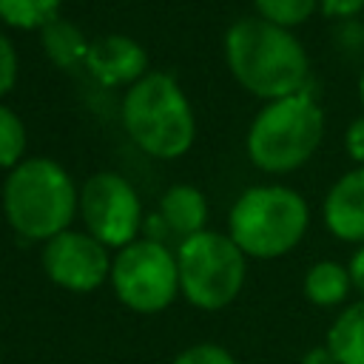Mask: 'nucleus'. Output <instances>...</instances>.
<instances>
[{"instance_id":"nucleus-23","label":"nucleus","mask_w":364,"mask_h":364,"mask_svg":"<svg viewBox=\"0 0 364 364\" xmlns=\"http://www.w3.org/2000/svg\"><path fill=\"white\" fill-rule=\"evenodd\" d=\"M350 279H353V290H358L364 296V245H355L350 262H347Z\"/></svg>"},{"instance_id":"nucleus-7","label":"nucleus","mask_w":364,"mask_h":364,"mask_svg":"<svg viewBox=\"0 0 364 364\" xmlns=\"http://www.w3.org/2000/svg\"><path fill=\"white\" fill-rule=\"evenodd\" d=\"M108 284L117 301L131 313H162L179 296L176 250H171L162 239L139 236L114 253Z\"/></svg>"},{"instance_id":"nucleus-19","label":"nucleus","mask_w":364,"mask_h":364,"mask_svg":"<svg viewBox=\"0 0 364 364\" xmlns=\"http://www.w3.org/2000/svg\"><path fill=\"white\" fill-rule=\"evenodd\" d=\"M171 364H239V361L228 347L213 344V341H199V344L179 350L171 358Z\"/></svg>"},{"instance_id":"nucleus-16","label":"nucleus","mask_w":364,"mask_h":364,"mask_svg":"<svg viewBox=\"0 0 364 364\" xmlns=\"http://www.w3.org/2000/svg\"><path fill=\"white\" fill-rule=\"evenodd\" d=\"M63 0H0V23L17 31H40L60 17Z\"/></svg>"},{"instance_id":"nucleus-24","label":"nucleus","mask_w":364,"mask_h":364,"mask_svg":"<svg viewBox=\"0 0 364 364\" xmlns=\"http://www.w3.org/2000/svg\"><path fill=\"white\" fill-rule=\"evenodd\" d=\"M299 364H336V358H333V355H330V350L321 344V347H313L310 353H304Z\"/></svg>"},{"instance_id":"nucleus-15","label":"nucleus","mask_w":364,"mask_h":364,"mask_svg":"<svg viewBox=\"0 0 364 364\" xmlns=\"http://www.w3.org/2000/svg\"><path fill=\"white\" fill-rule=\"evenodd\" d=\"M40 43H43L46 57H48L54 65H60V68H74V65H82L91 40H88V37L82 34V28L74 26L71 20L54 17L48 26L40 28Z\"/></svg>"},{"instance_id":"nucleus-13","label":"nucleus","mask_w":364,"mask_h":364,"mask_svg":"<svg viewBox=\"0 0 364 364\" xmlns=\"http://www.w3.org/2000/svg\"><path fill=\"white\" fill-rule=\"evenodd\" d=\"M324 347L336 364H364V296L336 313Z\"/></svg>"},{"instance_id":"nucleus-10","label":"nucleus","mask_w":364,"mask_h":364,"mask_svg":"<svg viewBox=\"0 0 364 364\" xmlns=\"http://www.w3.org/2000/svg\"><path fill=\"white\" fill-rule=\"evenodd\" d=\"M82 68L108 88H128L139 77H145L148 68V51L139 40L128 34H102L88 43Z\"/></svg>"},{"instance_id":"nucleus-1","label":"nucleus","mask_w":364,"mask_h":364,"mask_svg":"<svg viewBox=\"0 0 364 364\" xmlns=\"http://www.w3.org/2000/svg\"><path fill=\"white\" fill-rule=\"evenodd\" d=\"M225 63L230 77L262 102L307 91L310 54L304 43L293 28L267 23L256 14L228 26Z\"/></svg>"},{"instance_id":"nucleus-22","label":"nucleus","mask_w":364,"mask_h":364,"mask_svg":"<svg viewBox=\"0 0 364 364\" xmlns=\"http://www.w3.org/2000/svg\"><path fill=\"white\" fill-rule=\"evenodd\" d=\"M318 11L333 20H355L364 11V0H318Z\"/></svg>"},{"instance_id":"nucleus-17","label":"nucleus","mask_w":364,"mask_h":364,"mask_svg":"<svg viewBox=\"0 0 364 364\" xmlns=\"http://www.w3.org/2000/svg\"><path fill=\"white\" fill-rule=\"evenodd\" d=\"M26 148H28L26 122L14 108H9L0 100V171L9 173L14 165H20L26 159Z\"/></svg>"},{"instance_id":"nucleus-6","label":"nucleus","mask_w":364,"mask_h":364,"mask_svg":"<svg viewBox=\"0 0 364 364\" xmlns=\"http://www.w3.org/2000/svg\"><path fill=\"white\" fill-rule=\"evenodd\" d=\"M179 293L205 313L233 304L247 279V256L219 230H199L176 245Z\"/></svg>"},{"instance_id":"nucleus-12","label":"nucleus","mask_w":364,"mask_h":364,"mask_svg":"<svg viewBox=\"0 0 364 364\" xmlns=\"http://www.w3.org/2000/svg\"><path fill=\"white\" fill-rule=\"evenodd\" d=\"M154 219L159 222L162 233H173L182 242L199 230H208V199L196 185L176 182L159 196Z\"/></svg>"},{"instance_id":"nucleus-8","label":"nucleus","mask_w":364,"mask_h":364,"mask_svg":"<svg viewBox=\"0 0 364 364\" xmlns=\"http://www.w3.org/2000/svg\"><path fill=\"white\" fill-rule=\"evenodd\" d=\"M82 230H88L108 250H119L139 239L145 225L142 199L136 188L117 171H97L80 185V210Z\"/></svg>"},{"instance_id":"nucleus-25","label":"nucleus","mask_w":364,"mask_h":364,"mask_svg":"<svg viewBox=\"0 0 364 364\" xmlns=\"http://www.w3.org/2000/svg\"><path fill=\"white\" fill-rule=\"evenodd\" d=\"M355 91H358V102H361V108H364V68H361V74H358V82H355Z\"/></svg>"},{"instance_id":"nucleus-2","label":"nucleus","mask_w":364,"mask_h":364,"mask_svg":"<svg viewBox=\"0 0 364 364\" xmlns=\"http://www.w3.org/2000/svg\"><path fill=\"white\" fill-rule=\"evenodd\" d=\"M0 205L9 228L20 239L48 242L77 219L80 188L57 159L26 156L6 173Z\"/></svg>"},{"instance_id":"nucleus-5","label":"nucleus","mask_w":364,"mask_h":364,"mask_svg":"<svg viewBox=\"0 0 364 364\" xmlns=\"http://www.w3.org/2000/svg\"><path fill=\"white\" fill-rule=\"evenodd\" d=\"M310 230L307 199L282 182L245 188L228 210V236L247 259H282L301 245Z\"/></svg>"},{"instance_id":"nucleus-9","label":"nucleus","mask_w":364,"mask_h":364,"mask_svg":"<svg viewBox=\"0 0 364 364\" xmlns=\"http://www.w3.org/2000/svg\"><path fill=\"white\" fill-rule=\"evenodd\" d=\"M111 250L97 242L88 230L68 228L54 239L43 242L40 264L51 284L68 293H94L111 276Z\"/></svg>"},{"instance_id":"nucleus-3","label":"nucleus","mask_w":364,"mask_h":364,"mask_svg":"<svg viewBox=\"0 0 364 364\" xmlns=\"http://www.w3.org/2000/svg\"><path fill=\"white\" fill-rule=\"evenodd\" d=\"M119 117L128 139L151 159H179L196 142L193 105L179 80L168 71L151 68L145 77L128 85Z\"/></svg>"},{"instance_id":"nucleus-20","label":"nucleus","mask_w":364,"mask_h":364,"mask_svg":"<svg viewBox=\"0 0 364 364\" xmlns=\"http://www.w3.org/2000/svg\"><path fill=\"white\" fill-rule=\"evenodd\" d=\"M17 71H20L17 46H14V40L6 34V28H0V100L14 88Z\"/></svg>"},{"instance_id":"nucleus-14","label":"nucleus","mask_w":364,"mask_h":364,"mask_svg":"<svg viewBox=\"0 0 364 364\" xmlns=\"http://www.w3.org/2000/svg\"><path fill=\"white\" fill-rule=\"evenodd\" d=\"M301 290H304V299L310 304L330 310V307L347 304V296L353 290V279H350L347 264L333 262V259H318L307 267Z\"/></svg>"},{"instance_id":"nucleus-4","label":"nucleus","mask_w":364,"mask_h":364,"mask_svg":"<svg viewBox=\"0 0 364 364\" xmlns=\"http://www.w3.org/2000/svg\"><path fill=\"white\" fill-rule=\"evenodd\" d=\"M321 139L324 111L307 91H299L262 102L247 125L245 151L256 171L267 176H287L316 156Z\"/></svg>"},{"instance_id":"nucleus-11","label":"nucleus","mask_w":364,"mask_h":364,"mask_svg":"<svg viewBox=\"0 0 364 364\" xmlns=\"http://www.w3.org/2000/svg\"><path fill=\"white\" fill-rule=\"evenodd\" d=\"M321 222L333 239L364 245V165H353L327 188Z\"/></svg>"},{"instance_id":"nucleus-18","label":"nucleus","mask_w":364,"mask_h":364,"mask_svg":"<svg viewBox=\"0 0 364 364\" xmlns=\"http://www.w3.org/2000/svg\"><path fill=\"white\" fill-rule=\"evenodd\" d=\"M250 3L256 17L284 28H299L318 11V0H250Z\"/></svg>"},{"instance_id":"nucleus-21","label":"nucleus","mask_w":364,"mask_h":364,"mask_svg":"<svg viewBox=\"0 0 364 364\" xmlns=\"http://www.w3.org/2000/svg\"><path fill=\"white\" fill-rule=\"evenodd\" d=\"M344 154L353 159V165H364V114L350 119L344 128Z\"/></svg>"}]
</instances>
